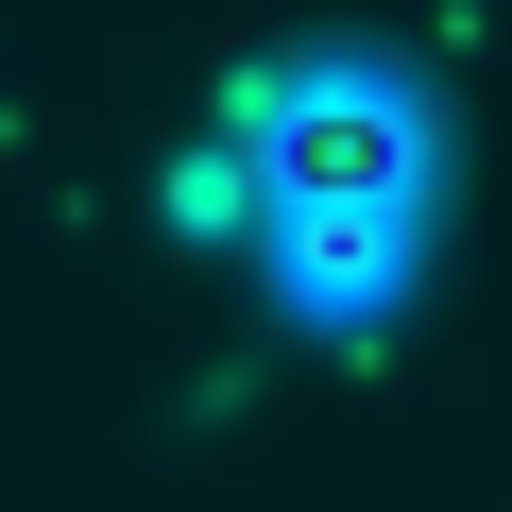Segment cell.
I'll return each mask as SVG.
<instances>
[{
	"label": "cell",
	"mask_w": 512,
	"mask_h": 512,
	"mask_svg": "<svg viewBox=\"0 0 512 512\" xmlns=\"http://www.w3.org/2000/svg\"><path fill=\"white\" fill-rule=\"evenodd\" d=\"M256 188V239H291L308 256V291H376L393 274V239H410V188H427V103L359 52H308L239 103V154Z\"/></svg>",
	"instance_id": "obj_1"
}]
</instances>
